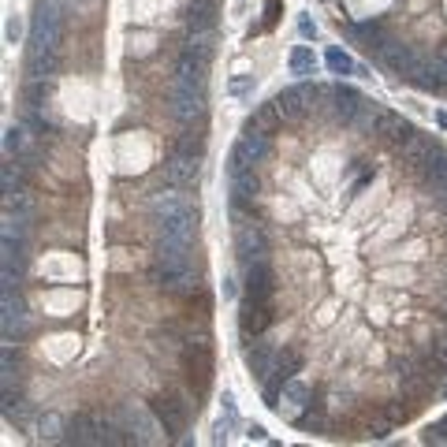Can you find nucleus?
I'll use <instances>...</instances> for the list:
<instances>
[{"instance_id": "obj_12", "label": "nucleus", "mask_w": 447, "mask_h": 447, "mask_svg": "<svg viewBox=\"0 0 447 447\" xmlns=\"http://www.w3.org/2000/svg\"><path fill=\"white\" fill-rule=\"evenodd\" d=\"M272 294H276V276L269 269V261L246 264V298H254V302H272Z\"/></svg>"}, {"instance_id": "obj_3", "label": "nucleus", "mask_w": 447, "mask_h": 447, "mask_svg": "<svg viewBox=\"0 0 447 447\" xmlns=\"http://www.w3.org/2000/svg\"><path fill=\"white\" fill-rule=\"evenodd\" d=\"M183 369H187V380L194 384L197 395H205L209 388V380H212V346L205 336H197L187 343V351H183Z\"/></svg>"}, {"instance_id": "obj_27", "label": "nucleus", "mask_w": 447, "mask_h": 447, "mask_svg": "<svg viewBox=\"0 0 447 447\" xmlns=\"http://www.w3.org/2000/svg\"><path fill=\"white\" fill-rule=\"evenodd\" d=\"M0 250H4V269H11V272H23L26 269V250H23V242L19 239H4V246H0Z\"/></svg>"}, {"instance_id": "obj_38", "label": "nucleus", "mask_w": 447, "mask_h": 447, "mask_svg": "<svg viewBox=\"0 0 447 447\" xmlns=\"http://www.w3.org/2000/svg\"><path fill=\"white\" fill-rule=\"evenodd\" d=\"M19 34H23V23H19V15H11V19L4 23V38L15 45V41H19Z\"/></svg>"}, {"instance_id": "obj_45", "label": "nucleus", "mask_w": 447, "mask_h": 447, "mask_svg": "<svg viewBox=\"0 0 447 447\" xmlns=\"http://www.w3.org/2000/svg\"><path fill=\"white\" fill-rule=\"evenodd\" d=\"M440 190H443V194H447V183H443V187H440Z\"/></svg>"}, {"instance_id": "obj_1", "label": "nucleus", "mask_w": 447, "mask_h": 447, "mask_svg": "<svg viewBox=\"0 0 447 447\" xmlns=\"http://www.w3.org/2000/svg\"><path fill=\"white\" fill-rule=\"evenodd\" d=\"M60 26H63L60 0H38L34 19H30V48L26 53H60Z\"/></svg>"}, {"instance_id": "obj_7", "label": "nucleus", "mask_w": 447, "mask_h": 447, "mask_svg": "<svg viewBox=\"0 0 447 447\" xmlns=\"http://www.w3.org/2000/svg\"><path fill=\"white\" fill-rule=\"evenodd\" d=\"M149 212H153L157 227L172 220H197V209L187 202L183 194H153L149 197Z\"/></svg>"}, {"instance_id": "obj_41", "label": "nucleus", "mask_w": 447, "mask_h": 447, "mask_svg": "<svg viewBox=\"0 0 447 447\" xmlns=\"http://www.w3.org/2000/svg\"><path fill=\"white\" fill-rule=\"evenodd\" d=\"M425 440H428V443H433V440H447V418H443L436 428H428V433H425Z\"/></svg>"}, {"instance_id": "obj_4", "label": "nucleus", "mask_w": 447, "mask_h": 447, "mask_svg": "<svg viewBox=\"0 0 447 447\" xmlns=\"http://www.w3.org/2000/svg\"><path fill=\"white\" fill-rule=\"evenodd\" d=\"M123 421H127V433L142 447H153L160 440H168V433H164V425L157 421L153 406H135L130 403V406H123Z\"/></svg>"}, {"instance_id": "obj_42", "label": "nucleus", "mask_w": 447, "mask_h": 447, "mask_svg": "<svg viewBox=\"0 0 447 447\" xmlns=\"http://www.w3.org/2000/svg\"><path fill=\"white\" fill-rule=\"evenodd\" d=\"M298 425H302V428H324V413L317 410V413H313V418H302Z\"/></svg>"}, {"instance_id": "obj_11", "label": "nucleus", "mask_w": 447, "mask_h": 447, "mask_svg": "<svg viewBox=\"0 0 447 447\" xmlns=\"http://www.w3.org/2000/svg\"><path fill=\"white\" fill-rule=\"evenodd\" d=\"M272 306L269 302H254V298H242V306H239V332L250 339V336H261L264 328L272 324Z\"/></svg>"}, {"instance_id": "obj_6", "label": "nucleus", "mask_w": 447, "mask_h": 447, "mask_svg": "<svg viewBox=\"0 0 447 447\" xmlns=\"http://www.w3.org/2000/svg\"><path fill=\"white\" fill-rule=\"evenodd\" d=\"M235 254L242 261V269L254 264V261H269V235H264L261 224L246 220V224L235 227Z\"/></svg>"}, {"instance_id": "obj_15", "label": "nucleus", "mask_w": 447, "mask_h": 447, "mask_svg": "<svg viewBox=\"0 0 447 447\" xmlns=\"http://www.w3.org/2000/svg\"><path fill=\"white\" fill-rule=\"evenodd\" d=\"M276 108H279V115L291 120V123L306 120L309 105H306V97H302V86H291V90H284V93H276Z\"/></svg>"}, {"instance_id": "obj_43", "label": "nucleus", "mask_w": 447, "mask_h": 447, "mask_svg": "<svg viewBox=\"0 0 447 447\" xmlns=\"http://www.w3.org/2000/svg\"><path fill=\"white\" fill-rule=\"evenodd\" d=\"M388 418H391V421H406V418H410V406H391Z\"/></svg>"}, {"instance_id": "obj_29", "label": "nucleus", "mask_w": 447, "mask_h": 447, "mask_svg": "<svg viewBox=\"0 0 447 447\" xmlns=\"http://www.w3.org/2000/svg\"><path fill=\"white\" fill-rule=\"evenodd\" d=\"M60 433H63V418L60 413H41L38 418V440H60Z\"/></svg>"}, {"instance_id": "obj_40", "label": "nucleus", "mask_w": 447, "mask_h": 447, "mask_svg": "<svg viewBox=\"0 0 447 447\" xmlns=\"http://www.w3.org/2000/svg\"><path fill=\"white\" fill-rule=\"evenodd\" d=\"M433 63H436V75H440V90H443V86H447V48H443V53H440V56H436Z\"/></svg>"}, {"instance_id": "obj_34", "label": "nucleus", "mask_w": 447, "mask_h": 447, "mask_svg": "<svg viewBox=\"0 0 447 447\" xmlns=\"http://www.w3.org/2000/svg\"><path fill=\"white\" fill-rule=\"evenodd\" d=\"M23 145H26V130L23 127H4V153L15 157V153H23Z\"/></svg>"}, {"instance_id": "obj_22", "label": "nucleus", "mask_w": 447, "mask_h": 447, "mask_svg": "<svg viewBox=\"0 0 447 447\" xmlns=\"http://www.w3.org/2000/svg\"><path fill=\"white\" fill-rule=\"evenodd\" d=\"M354 34H358V41H361V48H369V53H384V45L391 41V34L380 23H361V26H354Z\"/></svg>"}, {"instance_id": "obj_17", "label": "nucleus", "mask_w": 447, "mask_h": 447, "mask_svg": "<svg viewBox=\"0 0 447 447\" xmlns=\"http://www.w3.org/2000/svg\"><path fill=\"white\" fill-rule=\"evenodd\" d=\"M205 75H209V60H202V56H194V53H179V60H175V78H187V82H194V86H205Z\"/></svg>"}, {"instance_id": "obj_14", "label": "nucleus", "mask_w": 447, "mask_h": 447, "mask_svg": "<svg viewBox=\"0 0 447 447\" xmlns=\"http://www.w3.org/2000/svg\"><path fill=\"white\" fill-rule=\"evenodd\" d=\"M227 183H231V202H235L239 209H242V205H254V197H257V190H261L254 168L231 172V175H227Z\"/></svg>"}, {"instance_id": "obj_9", "label": "nucleus", "mask_w": 447, "mask_h": 447, "mask_svg": "<svg viewBox=\"0 0 447 447\" xmlns=\"http://www.w3.org/2000/svg\"><path fill=\"white\" fill-rule=\"evenodd\" d=\"M197 172H202V157H187V153H172L164 164V183L175 190H190L197 183Z\"/></svg>"}, {"instance_id": "obj_13", "label": "nucleus", "mask_w": 447, "mask_h": 447, "mask_svg": "<svg viewBox=\"0 0 447 447\" xmlns=\"http://www.w3.org/2000/svg\"><path fill=\"white\" fill-rule=\"evenodd\" d=\"M68 440L71 443H105V425L97 413H75V418L68 421Z\"/></svg>"}, {"instance_id": "obj_44", "label": "nucleus", "mask_w": 447, "mask_h": 447, "mask_svg": "<svg viewBox=\"0 0 447 447\" xmlns=\"http://www.w3.org/2000/svg\"><path fill=\"white\" fill-rule=\"evenodd\" d=\"M246 436H250V440H264V428H261V425H254V428H250V433H246Z\"/></svg>"}, {"instance_id": "obj_10", "label": "nucleus", "mask_w": 447, "mask_h": 447, "mask_svg": "<svg viewBox=\"0 0 447 447\" xmlns=\"http://www.w3.org/2000/svg\"><path fill=\"white\" fill-rule=\"evenodd\" d=\"M0 324H4V343L23 339L26 328H30V313H26L23 298L15 291H4V317H0Z\"/></svg>"}, {"instance_id": "obj_30", "label": "nucleus", "mask_w": 447, "mask_h": 447, "mask_svg": "<svg viewBox=\"0 0 447 447\" xmlns=\"http://www.w3.org/2000/svg\"><path fill=\"white\" fill-rule=\"evenodd\" d=\"M26 231H30V217H19V212H4V239H26Z\"/></svg>"}, {"instance_id": "obj_31", "label": "nucleus", "mask_w": 447, "mask_h": 447, "mask_svg": "<svg viewBox=\"0 0 447 447\" xmlns=\"http://www.w3.org/2000/svg\"><path fill=\"white\" fill-rule=\"evenodd\" d=\"M306 399H309V388L302 384V380H287V384H284V403L291 406V410H298V406H306Z\"/></svg>"}, {"instance_id": "obj_37", "label": "nucleus", "mask_w": 447, "mask_h": 447, "mask_svg": "<svg viewBox=\"0 0 447 447\" xmlns=\"http://www.w3.org/2000/svg\"><path fill=\"white\" fill-rule=\"evenodd\" d=\"M175 153H187V157H202V153H205V142H202V138H194V135H187L183 142L175 145Z\"/></svg>"}, {"instance_id": "obj_36", "label": "nucleus", "mask_w": 447, "mask_h": 447, "mask_svg": "<svg viewBox=\"0 0 447 447\" xmlns=\"http://www.w3.org/2000/svg\"><path fill=\"white\" fill-rule=\"evenodd\" d=\"M328 68H332L336 75H351L354 71V60L346 56V53H339V48H328Z\"/></svg>"}, {"instance_id": "obj_5", "label": "nucleus", "mask_w": 447, "mask_h": 447, "mask_svg": "<svg viewBox=\"0 0 447 447\" xmlns=\"http://www.w3.org/2000/svg\"><path fill=\"white\" fill-rule=\"evenodd\" d=\"M205 112V86H194L187 78H172V115L179 123H194Z\"/></svg>"}, {"instance_id": "obj_2", "label": "nucleus", "mask_w": 447, "mask_h": 447, "mask_svg": "<svg viewBox=\"0 0 447 447\" xmlns=\"http://www.w3.org/2000/svg\"><path fill=\"white\" fill-rule=\"evenodd\" d=\"M153 284L168 294H194L202 287V276H197L194 261H157L153 264Z\"/></svg>"}, {"instance_id": "obj_19", "label": "nucleus", "mask_w": 447, "mask_h": 447, "mask_svg": "<svg viewBox=\"0 0 447 447\" xmlns=\"http://www.w3.org/2000/svg\"><path fill=\"white\" fill-rule=\"evenodd\" d=\"M187 26L190 30H212L217 26V0H190L187 4Z\"/></svg>"}, {"instance_id": "obj_28", "label": "nucleus", "mask_w": 447, "mask_h": 447, "mask_svg": "<svg viewBox=\"0 0 447 447\" xmlns=\"http://www.w3.org/2000/svg\"><path fill=\"white\" fill-rule=\"evenodd\" d=\"M279 120H284V115H279V108H276V101H272V105H261V108L254 112V120H250V127L264 130V135H272V130L279 127Z\"/></svg>"}, {"instance_id": "obj_23", "label": "nucleus", "mask_w": 447, "mask_h": 447, "mask_svg": "<svg viewBox=\"0 0 447 447\" xmlns=\"http://www.w3.org/2000/svg\"><path fill=\"white\" fill-rule=\"evenodd\" d=\"M302 351H298V346H284V351L276 354V366H272V376H279L287 384V380L294 376V373H302Z\"/></svg>"}, {"instance_id": "obj_33", "label": "nucleus", "mask_w": 447, "mask_h": 447, "mask_svg": "<svg viewBox=\"0 0 447 447\" xmlns=\"http://www.w3.org/2000/svg\"><path fill=\"white\" fill-rule=\"evenodd\" d=\"M19 179H23L19 160H15V157H8V164H4V175H0V183H4V197H11V194H15V187H19Z\"/></svg>"}, {"instance_id": "obj_20", "label": "nucleus", "mask_w": 447, "mask_h": 447, "mask_svg": "<svg viewBox=\"0 0 447 447\" xmlns=\"http://www.w3.org/2000/svg\"><path fill=\"white\" fill-rule=\"evenodd\" d=\"M376 130H380V135H388L391 145H399V149H403V145L410 142V135H413V127H410L406 120H399V115H391V112H380Z\"/></svg>"}, {"instance_id": "obj_26", "label": "nucleus", "mask_w": 447, "mask_h": 447, "mask_svg": "<svg viewBox=\"0 0 447 447\" xmlns=\"http://www.w3.org/2000/svg\"><path fill=\"white\" fill-rule=\"evenodd\" d=\"M433 142H428V138H421V135H410V142L403 145V157L413 164V168H421V164L428 160V153H433Z\"/></svg>"}, {"instance_id": "obj_18", "label": "nucleus", "mask_w": 447, "mask_h": 447, "mask_svg": "<svg viewBox=\"0 0 447 447\" xmlns=\"http://www.w3.org/2000/svg\"><path fill=\"white\" fill-rule=\"evenodd\" d=\"M246 369H250L257 380H264L272 373V366H276V354H272V346L269 343H254V346H246Z\"/></svg>"}, {"instance_id": "obj_35", "label": "nucleus", "mask_w": 447, "mask_h": 447, "mask_svg": "<svg viewBox=\"0 0 447 447\" xmlns=\"http://www.w3.org/2000/svg\"><path fill=\"white\" fill-rule=\"evenodd\" d=\"M291 71L294 75H309L313 71V53H309L306 45H298L294 53H291Z\"/></svg>"}, {"instance_id": "obj_24", "label": "nucleus", "mask_w": 447, "mask_h": 447, "mask_svg": "<svg viewBox=\"0 0 447 447\" xmlns=\"http://www.w3.org/2000/svg\"><path fill=\"white\" fill-rule=\"evenodd\" d=\"M421 168H425V179H428L433 187H443V183H447V153H443L440 145L428 153V160L421 164Z\"/></svg>"}, {"instance_id": "obj_16", "label": "nucleus", "mask_w": 447, "mask_h": 447, "mask_svg": "<svg viewBox=\"0 0 447 447\" xmlns=\"http://www.w3.org/2000/svg\"><path fill=\"white\" fill-rule=\"evenodd\" d=\"M332 101H336V115H339L343 123H354L358 108L366 105V101H361V93L354 86H343V82H339V86H332Z\"/></svg>"}, {"instance_id": "obj_21", "label": "nucleus", "mask_w": 447, "mask_h": 447, "mask_svg": "<svg viewBox=\"0 0 447 447\" xmlns=\"http://www.w3.org/2000/svg\"><path fill=\"white\" fill-rule=\"evenodd\" d=\"M60 68V53H26V75L30 78H53Z\"/></svg>"}, {"instance_id": "obj_8", "label": "nucleus", "mask_w": 447, "mask_h": 447, "mask_svg": "<svg viewBox=\"0 0 447 447\" xmlns=\"http://www.w3.org/2000/svg\"><path fill=\"white\" fill-rule=\"evenodd\" d=\"M149 406H153L157 421L164 425V433H168V436H179L187 428V403L183 399H175V395H153Z\"/></svg>"}, {"instance_id": "obj_32", "label": "nucleus", "mask_w": 447, "mask_h": 447, "mask_svg": "<svg viewBox=\"0 0 447 447\" xmlns=\"http://www.w3.org/2000/svg\"><path fill=\"white\" fill-rule=\"evenodd\" d=\"M8 209L11 212H19V217H34V194H26V190H15L11 197H4Z\"/></svg>"}, {"instance_id": "obj_39", "label": "nucleus", "mask_w": 447, "mask_h": 447, "mask_svg": "<svg viewBox=\"0 0 447 447\" xmlns=\"http://www.w3.org/2000/svg\"><path fill=\"white\" fill-rule=\"evenodd\" d=\"M250 86H254V78H250V75H242V78H231V82H227V93H235V97H239V93L250 90Z\"/></svg>"}, {"instance_id": "obj_25", "label": "nucleus", "mask_w": 447, "mask_h": 447, "mask_svg": "<svg viewBox=\"0 0 447 447\" xmlns=\"http://www.w3.org/2000/svg\"><path fill=\"white\" fill-rule=\"evenodd\" d=\"M212 48H217V38H212V30H190L187 53L202 56V60H212Z\"/></svg>"}]
</instances>
